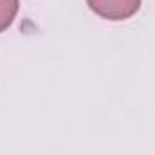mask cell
I'll list each match as a JSON object with an SVG mask.
<instances>
[{"instance_id": "1", "label": "cell", "mask_w": 155, "mask_h": 155, "mask_svg": "<svg viewBox=\"0 0 155 155\" xmlns=\"http://www.w3.org/2000/svg\"><path fill=\"white\" fill-rule=\"evenodd\" d=\"M87 4L96 15L107 20H126L141 7V0H87Z\"/></svg>"}, {"instance_id": "2", "label": "cell", "mask_w": 155, "mask_h": 155, "mask_svg": "<svg viewBox=\"0 0 155 155\" xmlns=\"http://www.w3.org/2000/svg\"><path fill=\"white\" fill-rule=\"evenodd\" d=\"M20 0H0V33L5 31L16 18Z\"/></svg>"}]
</instances>
